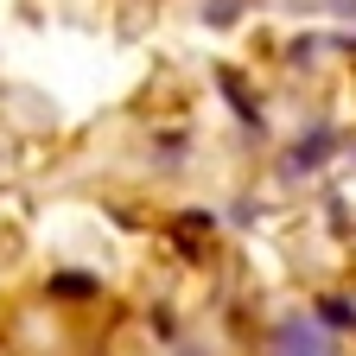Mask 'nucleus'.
<instances>
[{
  "label": "nucleus",
  "instance_id": "1",
  "mask_svg": "<svg viewBox=\"0 0 356 356\" xmlns=\"http://www.w3.org/2000/svg\"><path fill=\"white\" fill-rule=\"evenodd\" d=\"M267 356H337V343L312 325V318H286L274 331V343H267Z\"/></svg>",
  "mask_w": 356,
  "mask_h": 356
}]
</instances>
